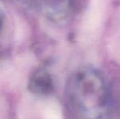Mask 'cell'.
<instances>
[{
	"label": "cell",
	"mask_w": 120,
	"mask_h": 119,
	"mask_svg": "<svg viewBox=\"0 0 120 119\" xmlns=\"http://www.w3.org/2000/svg\"><path fill=\"white\" fill-rule=\"evenodd\" d=\"M30 90L35 93L48 94L52 90L53 83L50 75L43 70L38 71L30 79Z\"/></svg>",
	"instance_id": "2"
},
{
	"label": "cell",
	"mask_w": 120,
	"mask_h": 119,
	"mask_svg": "<svg viewBox=\"0 0 120 119\" xmlns=\"http://www.w3.org/2000/svg\"><path fill=\"white\" fill-rule=\"evenodd\" d=\"M0 21H1V20H0Z\"/></svg>",
	"instance_id": "4"
},
{
	"label": "cell",
	"mask_w": 120,
	"mask_h": 119,
	"mask_svg": "<svg viewBox=\"0 0 120 119\" xmlns=\"http://www.w3.org/2000/svg\"><path fill=\"white\" fill-rule=\"evenodd\" d=\"M49 7L52 15L57 18H65L70 9V0H51Z\"/></svg>",
	"instance_id": "3"
},
{
	"label": "cell",
	"mask_w": 120,
	"mask_h": 119,
	"mask_svg": "<svg viewBox=\"0 0 120 119\" xmlns=\"http://www.w3.org/2000/svg\"><path fill=\"white\" fill-rule=\"evenodd\" d=\"M67 98L79 119H101L107 111L109 95L104 78L95 69L76 71L67 84Z\"/></svg>",
	"instance_id": "1"
}]
</instances>
